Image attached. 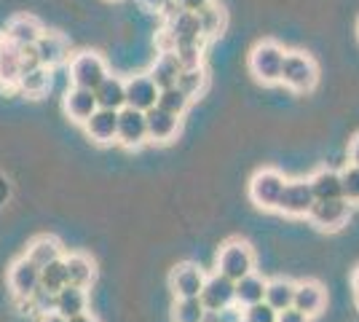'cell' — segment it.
I'll list each match as a JSON object with an SVG mask.
<instances>
[{"label":"cell","instance_id":"cell-6","mask_svg":"<svg viewBox=\"0 0 359 322\" xmlns=\"http://www.w3.org/2000/svg\"><path fill=\"white\" fill-rule=\"evenodd\" d=\"M348 215H351V204L341 196V199H316L306 217H309L319 231H338V229H344Z\"/></svg>","mask_w":359,"mask_h":322},{"label":"cell","instance_id":"cell-37","mask_svg":"<svg viewBox=\"0 0 359 322\" xmlns=\"http://www.w3.org/2000/svg\"><path fill=\"white\" fill-rule=\"evenodd\" d=\"M341 196L348 204H359V167L348 164L346 169H341Z\"/></svg>","mask_w":359,"mask_h":322},{"label":"cell","instance_id":"cell-48","mask_svg":"<svg viewBox=\"0 0 359 322\" xmlns=\"http://www.w3.org/2000/svg\"><path fill=\"white\" fill-rule=\"evenodd\" d=\"M354 301H357V309H359V298H354Z\"/></svg>","mask_w":359,"mask_h":322},{"label":"cell","instance_id":"cell-49","mask_svg":"<svg viewBox=\"0 0 359 322\" xmlns=\"http://www.w3.org/2000/svg\"><path fill=\"white\" fill-rule=\"evenodd\" d=\"M357 35H359V22H357Z\"/></svg>","mask_w":359,"mask_h":322},{"label":"cell","instance_id":"cell-46","mask_svg":"<svg viewBox=\"0 0 359 322\" xmlns=\"http://www.w3.org/2000/svg\"><path fill=\"white\" fill-rule=\"evenodd\" d=\"M351 288H354V298H359V266L354 269V274H351Z\"/></svg>","mask_w":359,"mask_h":322},{"label":"cell","instance_id":"cell-30","mask_svg":"<svg viewBox=\"0 0 359 322\" xmlns=\"http://www.w3.org/2000/svg\"><path fill=\"white\" fill-rule=\"evenodd\" d=\"M16 307L22 309L25 314H32V317H46V314H51L54 311V293L43 290L41 285L32 290V295L27 301H16Z\"/></svg>","mask_w":359,"mask_h":322},{"label":"cell","instance_id":"cell-7","mask_svg":"<svg viewBox=\"0 0 359 322\" xmlns=\"http://www.w3.org/2000/svg\"><path fill=\"white\" fill-rule=\"evenodd\" d=\"M107 76V65L100 54L94 51H81L70 60V81L73 86L83 89H97V83Z\"/></svg>","mask_w":359,"mask_h":322},{"label":"cell","instance_id":"cell-8","mask_svg":"<svg viewBox=\"0 0 359 322\" xmlns=\"http://www.w3.org/2000/svg\"><path fill=\"white\" fill-rule=\"evenodd\" d=\"M314 201V191H311L309 180H287L282 196L276 201V210L287 217H306Z\"/></svg>","mask_w":359,"mask_h":322},{"label":"cell","instance_id":"cell-27","mask_svg":"<svg viewBox=\"0 0 359 322\" xmlns=\"http://www.w3.org/2000/svg\"><path fill=\"white\" fill-rule=\"evenodd\" d=\"M309 185L314 191V199H341V172L335 169H316L309 177Z\"/></svg>","mask_w":359,"mask_h":322},{"label":"cell","instance_id":"cell-34","mask_svg":"<svg viewBox=\"0 0 359 322\" xmlns=\"http://www.w3.org/2000/svg\"><path fill=\"white\" fill-rule=\"evenodd\" d=\"M43 290L48 293H60L65 285H67V271H65V258H57V261L46 263L41 269V282H38Z\"/></svg>","mask_w":359,"mask_h":322},{"label":"cell","instance_id":"cell-22","mask_svg":"<svg viewBox=\"0 0 359 322\" xmlns=\"http://www.w3.org/2000/svg\"><path fill=\"white\" fill-rule=\"evenodd\" d=\"M94 97H97V105L100 107H107V110H121V107L126 105V81L107 73V76L97 83Z\"/></svg>","mask_w":359,"mask_h":322},{"label":"cell","instance_id":"cell-23","mask_svg":"<svg viewBox=\"0 0 359 322\" xmlns=\"http://www.w3.org/2000/svg\"><path fill=\"white\" fill-rule=\"evenodd\" d=\"M65 258V271H67V285L75 288H89L97 276L94 261L83 253H70V255H62Z\"/></svg>","mask_w":359,"mask_h":322},{"label":"cell","instance_id":"cell-10","mask_svg":"<svg viewBox=\"0 0 359 322\" xmlns=\"http://www.w3.org/2000/svg\"><path fill=\"white\" fill-rule=\"evenodd\" d=\"M38 282H41V269L27 255H22V258H16L11 263V269H8V288H11L14 301H27L32 290L38 288Z\"/></svg>","mask_w":359,"mask_h":322},{"label":"cell","instance_id":"cell-18","mask_svg":"<svg viewBox=\"0 0 359 322\" xmlns=\"http://www.w3.org/2000/svg\"><path fill=\"white\" fill-rule=\"evenodd\" d=\"M158 86L150 81V76H135L126 81V105L135 107V110H150V107L158 102Z\"/></svg>","mask_w":359,"mask_h":322},{"label":"cell","instance_id":"cell-17","mask_svg":"<svg viewBox=\"0 0 359 322\" xmlns=\"http://www.w3.org/2000/svg\"><path fill=\"white\" fill-rule=\"evenodd\" d=\"M22 76V46L0 35V89H16Z\"/></svg>","mask_w":359,"mask_h":322},{"label":"cell","instance_id":"cell-11","mask_svg":"<svg viewBox=\"0 0 359 322\" xmlns=\"http://www.w3.org/2000/svg\"><path fill=\"white\" fill-rule=\"evenodd\" d=\"M233 290H236V282L228 279L225 274H220V271H215L212 276L204 279V288L198 293V301H201L204 309L220 311V309L236 304V301H233Z\"/></svg>","mask_w":359,"mask_h":322},{"label":"cell","instance_id":"cell-25","mask_svg":"<svg viewBox=\"0 0 359 322\" xmlns=\"http://www.w3.org/2000/svg\"><path fill=\"white\" fill-rule=\"evenodd\" d=\"M16 89L25 94V97H32V100L43 97V94L51 89V67L38 65V67H32V70H25V73L19 76V81H16Z\"/></svg>","mask_w":359,"mask_h":322},{"label":"cell","instance_id":"cell-9","mask_svg":"<svg viewBox=\"0 0 359 322\" xmlns=\"http://www.w3.org/2000/svg\"><path fill=\"white\" fill-rule=\"evenodd\" d=\"M116 142H121V145L129 148V151H135V148L148 142V123H145V113H142V110H135V107H129V105L121 107Z\"/></svg>","mask_w":359,"mask_h":322},{"label":"cell","instance_id":"cell-20","mask_svg":"<svg viewBox=\"0 0 359 322\" xmlns=\"http://www.w3.org/2000/svg\"><path fill=\"white\" fill-rule=\"evenodd\" d=\"M41 32H43V27H41V22L35 16L19 14L6 25L3 38L16 43V46H35V41L41 38Z\"/></svg>","mask_w":359,"mask_h":322},{"label":"cell","instance_id":"cell-3","mask_svg":"<svg viewBox=\"0 0 359 322\" xmlns=\"http://www.w3.org/2000/svg\"><path fill=\"white\" fill-rule=\"evenodd\" d=\"M282 60H285V48L276 41H260L257 46L250 51V73L255 81L260 83H279V70H282Z\"/></svg>","mask_w":359,"mask_h":322},{"label":"cell","instance_id":"cell-24","mask_svg":"<svg viewBox=\"0 0 359 322\" xmlns=\"http://www.w3.org/2000/svg\"><path fill=\"white\" fill-rule=\"evenodd\" d=\"M180 70H182V65L177 62V57H175L172 51H161V54L156 57V62L150 65L148 76L158 89H166V86H175V83H177Z\"/></svg>","mask_w":359,"mask_h":322},{"label":"cell","instance_id":"cell-16","mask_svg":"<svg viewBox=\"0 0 359 322\" xmlns=\"http://www.w3.org/2000/svg\"><path fill=\"white\" fill-rule=\"evenodd\" d=\"M62 105H65L67 119L75 123H83L91 113L100 107L97 105V97H94V89H83V86H70V89L65 92Z\"/></svg>","mask_w":359,"mask_h":322},{"label":"cell","instance_id":"cell-33","mask_svg":"<svg viewBox=\"0 0 359 322\" xmlns=\"http://www.w3.org/2000/svg\"><path fill=\"white\" fill-rule=\"evenodd\" d=\"M156 105L166 110V113H172V116H182L188 110V105H191V97L182 92L180 86H166V89L158 92V102Z\"/></svg>","mask_w":359,"mask_h":322},{"label":"cell","instance_id":"cell-39","mask_svg":"<svg viewBox=\"0 0 359 322\" xmlns=\"http://www.w3.org/2000/svg\"><path fill=\"white\" fill-rule=\"evenodd\" d=\"M311 317H306L303 311H298V309H292V307H287L282 309L279 314H276V322H309Z\"/></svg>","mask_w":359,"mask_h":322},{"label":"cell","instance_id":"cell-15","mask_svg":"<svg viewBox=\"0 0 359 322\" xmlns=\"http://www.w3.org/2000/svg\"><path fill=\"white\" fill-rule=\"evenodd\" d=\"M145 123H148V140L153 142H172L180 132V116H172L158 105L145 110Z\"/></svg>","mask_w":359,"mask_h":322},{"label":"cell","instance_id":"cell-21","mask_svg":"<svg viewBox=\"0 0 359 322\" xmlns=\"http://www.w3.org/2000/svg\"><path fill=\"white\" fill-rule=\"evenodd\" d=\"M54 311L70 320L81 311H89V295L86 288H75V285H65L60 293H54Z\"/></svg>","mask_w":359,"mask_h":322},{"label":"cell","instance_id":"cell-1","mask_svg":"<svg viewBox=\"0 0 359 322\" xmlns=\"http://www.w3.org/2000/svg\"><path fill=\"white\" fill-rule=\"evenodd\" d=\"M319 81V67L306 51H285L282 70H279V83H285L292 92H311Z\"/></svg>","mask_w":359,"mask_h":322},{"label":"cell","instance_id":"cell-41","mask_svg":"<svg viewBox=\"0 0 359 322\" xmlns=\"http://www.w3.org/2000/svg\"><path fill=\"white\" fill-rule=\"evenodd\" d=\"M177 3V8H182V11H201V8H207L212 0H175Z\"/></svg>","mask_w":359,"mask_h":322},{"label":"cell","instance_id":"cell-36","mask_svg":"<svg viewBox=\"0 0 359 322\" xmlns=\"http://www.w3.org/2000/svg\"><path fill=\"white\" fill-rule=\"evenodd\" d=\"M172 54L177 57V62L182 67H198L204 60V41H196V43H177L172 46Z\"/></svg>","mask_w":359,"mask_h":322},{"label":"cell","instance_id":"cell-28","mask_svg":"<svg viewBox=\"0 0 359 322\" xmlns=\"http://www.w3.org/2000/svg\"><path fill=\"white\" fill-rule=\"evenodd\" d=\"M292 295H295V282L279 276V279L266 282V295H263V301H266L271 309L282 311V309L292 307Z\"/></svg>","mask_w":359,"mask_h":322},{"label":"cell","instance_id":"cell-19","mask_svg":"<svg viewBox=\"0 0 359 322\" xmlns=\"http://www.w3.org/2000/svg\"><path fill=\"white\" fill-rule=\"evenodd\" d=\"M67 38L60 35V32H41V38L35 41V54H38V62L43 67H57L67 60Z\"/></svg>","mask_w":359,"mask_h":322},{"label":"cell","instance_id":"cell-32","mask_svg":"<svg viewBox=\"0 0 359 322\" xmlns=\"http://www.w3.org/2000/svg\"><path fill=\"white\" fill-rule=\"evenodd\" d=\"M175 86H180L191 100L198 97V94L207 89V73H204V67H201V65H198V67H182Z\"/></svg>","mask_w":359,"mask_h":322},{"label":"cell","instance_id":"cell-35","mask_svg":"<svg viewBox=\"0 0 359 322\" xmlns=\"http://www.w3.org/2000/svg\"><path fill=\"white\" fill-rule=\"evenodd\" d=\"M204 307L198 298H177L172 309V320L175 322H201Z\"/></svg>","mask_w":359,"mask_h":322},{"label":"cell","instance_id":"cell-4","mask_svg":"<svg viewBox=\"0 0 359 322\" xmlns=\"http://www.w3.org/2000/svg\"><path fill=\"white\" fill-rule=\"evenodd\" d=\"M217 271L225 274L228 279H233V282L241 279V276H247L250 271H255L252 247L247 245V242H241V239L225 242L220 255H217Z\"/></svg>","mask_w":359,"mask_h":322},{"label":"cell","instance_id":"cell-13","mask_svg":"<svg viewBox=\"0 0 359 322\" xmlns=\"http://www.w3.org/2000/svg\"><path fill=\"white\" fill-rule=\"evenodd\" d=\"M83 129L97 145H110L116 142V132H118V110H107V107H97L89 119L83 121Z\"/></svg>","mask_w":359,"mask_h":322},{"label":"cell","instance_id":"cell-44","mask_svg":"<svg viewBox=\"0 0 359 322\" xmlns=\"http://www.w3.org/2000/svg\"><path fill=\"white\" fill-rule=\"evenodd\" d=\"M201 322H220V311H215V309H204Z\"/></svg>","mask_w":359,"mask_h":322},{"label":"cell","instance_id":"cell-2","mask_svg":"<svg viewBox=\"0 0 359 322\" xmlns=\"http://www.w3.org/2000/svg\"><path fill=\"white\" fill-rule=\"evenodd\" d=\"M204 41L198 19L194 11H182V8H169L166 11V27H164V41H161V51H172L177 43H196Z\"/></svg>","mask_w":359,"mask_h":322},{"label":"cell","instance_id":"cell-43","mask_svg":"<svg viewBox=\"0 0 359 322\" xmlns=\"http://www.w3.org/2000/svg\"><path fill=\"white\" fill-rule=\"evenodd\" d=\"M348 161L359 167V135L354 140H351V145H348Z\"/></svg>","mask_w":359,"mask_h":322},{"label":"cell","instance_id":"cell-12","mask_svg":"<svg viewBox=\"0 0 359 322\" xmlns=\"http://www.w3.org/2000/svg\"><path fill=\"white\" fill-rule=\"evenodd\" d=\"M204 271L196 263L185 261L169 274V288L175 293V298H198V293L204 288Z\"/></svg>","mask_w":359,"mask_h":322},{"label":"cell","instance_id":"cell-26","mask_svg":"<svg viewBox=\"0 0 359 322\" xmlns=\"http://www.w3.org/2000/svg\"><path fill=\"white\" fill-rule=\"evenodd\" d=\"M266 295V279L257 276L255 271H250L247 276L236 279V290H233V301L236 307H252V304H260Z\"/></svg>","mask_w":359,"mask_h":322},{"label":"cell","instance_id":"cell-5","mask_svg":"<svg viewBox=\"0 0 359 322\" xmlns=\"http://www.w3.org/2000/svg\"><path fill=\"white\" fill-rule=\"evenodd\" d=\"M285 175L279 169H260L250 180V201L260 210H276V201L285 188Z\"/></svg>","mask_w":359,"mask_h":322},{"label":"cell","instance_id":"cell-38","mask_svg":"<svg viewBox=\"0 0 359 322\" xmlns=\"http://www.w3.org/2000/svg\"><path fill=\"white\" fill-rule=\"evenodd\" d=\"M276 309H271L266 301L252 304V307H244V322H276Z\"/></svg>","mask_w":359,"mask_h":322},{"label":"cell","instance_id":"cell-14","mask_svg":"<svg viewBox=\"0 0 359 322\" xmlns=\"http://www.w3.org/2000/svg\"><path fill=\"white\" fill-rule=\"evenodd\" d=\"M327 301V293L325 288L314 282V279H306V282H295V295H292V309L303 311L306 317H316Z\"/></svg>","mask_w":359,"mask_h":322},{"label":"cell","instance_id":"cell-47","mask_svg":"<svg viewBox=\"0 0 359 322\" xmlns=\"http://www.w3.org/2000/svg\"><path fill=\"white\" fill-rule=\"evenodd\" d=\"M38 322H67V320H65V317H60L57 311H51V314H46V317H41Z\"/></svg>","mask_w":359,"mask_h":322},{"label":"cell","instance_id":"cell-42","mask_svg":"<svg viewBox=\"0 0 359 322\" xmlns=\"http://www.w3.org/2000/svg\"><path fill=\"white\" fill-rule=\"evenodd\" d=\"M140 6H142L145 11H150V14H161V11H166L169 0H140Z\"/></svg>","mask_w":359,"mask_h":322},{"label":"cell","instance_id":"cell-31","mask_svg":"<svg viewBox=\"0 0 359 322\" xmlns=\"http://www.w3.org/2000/svg\"><path fill=\"white\" fill-rule=\"evenodd\" d=\"M196 19H198V27H201L204 41H207V38H217V35L225 30L223 8H217L215 3H210V6H207V8H201V11H196Z\"/></svg>","mask_w":359,"mask_h":322},{"label":"cell","instance_id":"cell-40","mask_svg":"<svg viewBox=\"0 0 359 322\" xmlns=\"http://www.w3.org/2000/svg\"><path fill=\"white\" fill-rule=\"evenodd\" d=\"M220 322H244V311H241V307L231 304V307L220 309Z\"/></svg>","mask_w":359,"mask_h":322},{"label":"cell","instance_id":"cell-29","mask_svg":"<svg viewBox=\"0 0 359 322\" xmlns=\"http://www.w3.org/2000/svg\"><path fill=\"white\" fill-rule=\"evenodd\" d=\"M25 255H27L38 269H43L46 263L62 258V245H60V239H54V236H38V239L30 242Z\"/></svg>","mask_w":359,"mask_h":322},{"label":"cell","instance_id":"cell-45","mask_svg":"<svg viewBox=\"0 0 359 322\" xmlns=\"http://www.w3.org/2000/svg\"><path fill=\"white\" fill-rule=\"evenodd\" d=\"M67 322H97V317H94V314H89V311H81V314L70 317Z\"/></svg>","mask_w":359,"mask_h":322}]
</instances>
